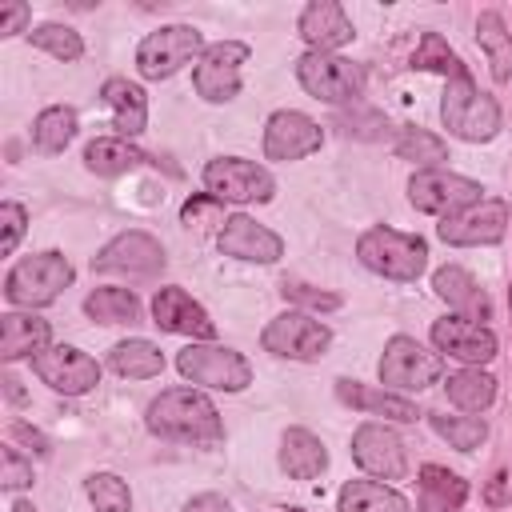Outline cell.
<instances>
[{
  "label": "cell",
  "mask_w": 512,
  "mask_h": 512,
  "mask_svg": "<svg viewBox=\"0 0 512 512\" xmlns=\"http://www.w3.org/2000/svg\"><path fill=\"white\" fill-rule=\"evenodd\" d=\"M144 424L152 436L160 440H176V444H220L224 440V420L216 412V404L200 392V388H168L160 392L148 412Z\"/></svg>",
  "instance_id": "6da1fadb"
},
{
  "label": "cell",
  "mask_w": 512,
  "mask_h": 512,
  "mask_svg": "<svg viewBox=\"0 0 512 512\" xmlns=\"http://www.w3.org/2000/svg\"><path fill=\"white\" fill-rule=\"evenodd\" d=\"M356 260L384 280L412 284L428 268V244L412 232H396L388 224H376L356 240Z\"/></svg>",
  "instance_id": "7a4b0ae2"
},
{
  "label": "cell",
  "mask_w": 512,
  "mask_h": 512,
  "mask_svg": "<svg viewBox=\"0 0 512 512\" xmlns=\"http://www.w3.org/2000/svg\"><path fill=\"white\" fill-rule=\"evenodd\" d=\"M440 120L444 128L456 136V140H468V144H484L500 132V104L476 88L472 72L468 76H456L444 84V96H440Z\"/></svg>",
  "instance_id": "3957f363"
},
{
  "label": "cell",
  "mask_w": 512,
  "mask_h": 512,
  "mask_svg": "<svg viewBox=\"0 0 512 512\" xmlns=\"http://www.w3.org/2000/svg\"><path fill=\"white\" fill-rule=\"evenodd\" d=\"M72 264L64 252H36L8 268L4 276V300L16 308H44L72 284Z\"/></svg>",
  "instance_id": "277c9868"
},
{
  "label": "cell",
  "mask_w": 512,
  "mask_h": 512,
  "mask_svg": "<svg viewBox=\"0 0 512 512\" xmlns=\"http://www.w3.org/2000/svg\"><path fill=\"white\" fill-rule=\"evenodd\" d=\"M176 368L184 380L200 384V388H212V392H244L252 384V364L228 348V344H200L192 340L188 348H180L176 356Z\"/></svg>",
  "instance_id": "5b68a950"
},
{
  "label": "cell",
  "mask_w": 512,
  "mask_h": 512,
  "mask_svg": "<svg viewBox=\"0 0 512 512\" xmlns=\"http://www.w3.org/2000/svg\"><path fill=\"white\" fill-rule=\"evenodd\" d=\"M204 36L192 24H164L156 32H148L136 48V68L144 80H168L176 76L184 64H196L204 56Z\"/></svg>",
  "instance_id": "8992f818"
},
{
  "label": "cell",
  "mask_w": 512,
  "mask_h": 512,
  "mask_svg": "<svg viewBox=\"0 0 512 512\" xmlns=\"http://www.w3.org/2000/svg\"><path fill=\"white\" fill-rule=\"evenodd\" d=\"M204 192L220 204H264L276 192V180L264 164L244 156H216L204 164Z\"/></svg>",
  "instance_id": "52a82bcc"
},
{
  "label": "cell",
  "mask_w": 512,
  "mask_h": 512,
  "mask_svg": "<svg viewBox=\"0 0 512 512\" xmlns=\"http://www.w3.org/2000/svg\"><path fill=\"white\" fill-rule=\"evenodd\" d=\"M296 80L324 104H356L364 92V68L336 52H304L296 60Z\"/></svg>",
  "instance_id": "ba28073f"
},
{
  "label": "cell",
  "mask_w": 512,
  "mask_h": 512,
  "mask_svg": "<svg viewBox=\"0 0 512 512\" xmlns=\"http://www.w3.org/2000/svg\"><path fill=\"white\" fill-rule=\"evenodd\" d=\"M380 384L384 388H396V392H424L440 380L444 372V360L440 352H428L420 340L412 336H392L384 344V356H380Z\"/></svg>",
  "instance_id": "9c48e42d"
},
{
  "label": "cell",
  "mask_w": 512,
  "mask_h": 512,
  "mask_svg": "<svg viewBox=\"0 0 512 512\" xmlns=\"http://www.w3.org/2000/svg\"><path fill=\"white\" fill-rule=\"evenodd\" d=\"M260 344H264V352L284 356V360H320L332 344V332L320 320H312L308 312L288 308L264 324Z\"/></svg>",
  "instance_id": "30bf717a"
},
{
  "label": "cell",
  "mask_w": 512,
  "mask_h": 512,
  "mask_svg": "<svg viewBox=\"0 0 512 512\" xmlns=\"http://www.w3.org/2000/svg\"><path fill=\"white\" fill-rule=\"evenodd\" d=\"M252 56V48L244 40H220V44H208L204 56L196 60L192 68V88L200 100L208 104H224L240 92V64Z\"/></svg>",
  "instance_id": "8fae6325"
},
{
  "label": "cell",
  "mask_w": 512,
  "mask_h": 512,
  "mask_svg": "<svg viewBox=\"0 0 512 512\" xmlns=\"http://www.w3.org/2000/svg\"><path fill=\"white\" fill-rule=\"evenodd\" d=\"M480 192H484V188H480L476 180H468V176H460V172H444V168H424V172H416V176L408 180V200H412V208H416V212H428V216H452V212H460V208L484 200Z\"/></svg>",
  "instance_id": "7c38bea8"
},
{
  "label": "cell",
  "mask_w": 512,
  "mask_h": 512,
  "mask_svg": "<svg viewBox=\"0 0 512 512\" xmlns=\"http://www.w3.org/2000/svg\"><path fill=\"white\" fill-rule=\"evenodd\" d=\"M504 232H508V204L492 200V196H484V200H476L452 216H440V224H436V236L452 248L496 244V240H504Z\"/></svg>",
  "instance_id": "4fadbf2b"
},
{
  "label": "cell",
  "mask_w": 512,
  "mask_h": 512,
  "mask_svg": "<svg viewBox=\"0 0 512 512\" xmlns=\"http://www.w3.org/2000/svg\"><path fill=\"white\" fill-rule=\"evenodd\" d=\"M32 372L64 396H84L100 384V364L72 344H48L40 356H32Z\"/></svg>",
  "instance_id": "5bb4252c"
},
{
  "label": "cell",
  "mask_w": 512,
  "mask_h": 512,
  "mask_svg": "<svg viewBox=\"0 0 512 512\" xmlns=\"http://www.w3.org/2000/svg\"><path fill=\"white\" fill-rule=\"evenodd\" d=\"M352 460H356L360 472H368L376 480H404L408 476L404 440L392 428L376 424V420H368L352 432Z\"/></svg>",
  "instance_id": "9a60e30c"
},
{
  "label": "cell",
  "mask_w": 512,
  "mask_h": 512,
  "mask_svg": "<svg viewBox=\"0 0 512 512\" xmlns=\"http://www.w3.org/2000/svg\"><path fill=\"white\" fill-rule=\"evenodd\" d=\"M168 264L164 244L140 228L112 236L96 256H92V272H128V276H156Z\"/></svg>",
  "instance_id": "2e32d148"
},
{
  "label": "cell",
  "mask_w": 512,
  "mask_h": 512,
  "mask_svg": "<svg viewBox=\"0 0 512 512\" xmlns=\"http://www.w3.org/2000/svg\"><path fill=\"white\" fill-rule=\"evenodd\" d=\"M320 144H324L320 124L296 108H280L264 124V156L268 160H304V156L320 152Z\"/></svg>",
  "instance_id": "e0dca14e"
},
{
  "label": "cell",
  "mask_w": 512,
  "mask_h": 512,
  "mask_svg": "<svg viewBox=\"0 0 512 512\" xmlns=\"http://www.w3.org/2000/svg\"><path fill=\"white\" fill-rule=\"evenodd\" d=\"M432 344L436 352L468 364V368H480L496 356V336L488 324L480 320H468V316H440L432 324Z\"/></svg>",
  "instance_id": "ac0fdd59"
},
{
  "label": "cell",
  "mask_w": 512,
  "mask_h": 512,
  "mask_svg": "<svg viewBox=\"0 0 512 512\" xmlns=\"http://www.w3.org/2000/svg\"><path fill=\"white\" fill-rule=\"evenodd\" d=\"M216 244H220L224 256L248 260V264H276L284 256V240L272 228H264L252 216H244V212L224 216V224L216 232Z\"/></svg>",
  "instance_id": "d6986e66"
},
{
  "label": "cell",
  "mask_w": 512,
  "mask_h": 512,
  "mask_svg": "<svg viewBox=\"0 0 512 512\" xmlns=\"http://www.w3.org/2000/svg\"><path fill=\"white\" fill-rule=\"evenodd\" d=\"M152 320H156V328L176 332V336H192L200 344L216 340V324L208 320V312L184 288H176V284H168V288H160L152 296Z\"/></svg>",
  "instance_id": "ffe728a7"
},
{
  "label": "cell",
  "mask_w": 512,
  "mask_h": 512,
  "mask_svg": "<svg viewBox=\"0 0 512 512\" xmlns=\"http://www.w3.org/2000/svg\"><path fill=\"white\" fill-rule=\"evenodd\" d=\"M296 28H300V40L308 44V52H336L356 36L352 20L344 16V8L336 0H312L300 12Z\"/></svg>",
  "instance_id": "44dd1931"
},
{
  "label": "cell",
  "mask_w": 512,
  "mask_h": 512,
  "mask_svg": "<svg viewBox=\"0 0 512 512\" xmlns=\"http://www.w3.org/2000/svg\"><path fill=\"white\" fill-rule=\"evenodd\" d=\"M336 396L348 408H360V412H372V416H384V420H400V424H412L420 416L408 396H400L392 388H372V384H360V380H348V376L336 380Z\"/></svg>",
  "instance_id": "7402d4cb"
},
{
  "label": "cell",
  "mask_w": 512,
  "mask_h": 512,
  "mask_svg": "<svg viewBox=\"0 0 512 512\" xmlns=\"http://www.w3.org/2000/svg\"><path fill=\"white\" fill-rule=\"evenodd\" d=\"M100 100L112 108V128L124 140H132V136L144 132V124H148V96H144L140 84H132L124 76H108L100 84Z\"/></svg>",
  "instance_id": "603a6c76"
},
{
  "label": "cell",
  "mask_w": 512,
  "mask_h": 512,
  "mask_svg": "<svg viewBox=\"0 0 512 512\" xmlns=\"http://www.w3.org/2000/svg\"><path fill=\"white\" fill-rule=\"evenodd\" d=\"M280 468L292 476V480H316V476H324V468H328V448H324V440L316 436V432H308V428H288L284 436H280Z\"/></svg>",
  "instance_id": "cb8c5ba5"
},
{
  "label": "cell",
  "mask_w": 512,
  "mask_h": 512,
  "mask_svg": "<svg viewBox=\"0 0 512 512\" xmlns=\"http://www.w3.org/2000/svg\"><path fill=\"white\" fill-rule=\"evenodd\" d=\"M432 288H436V296L444 300V304H452L460 316H468V320H488V312H492V304H488V296H484V288L460 268V264H444L436 276H432Z\"/></svg>",
  "instance_id": "d4e9b609"
},
{
  "label": "cell",
  "mask_w": 512,
  "mask_h": 512,
  "mask_svg": "<svg viewBox=\"0 0 512 512\" xmlns=\"http://www.w3.org/2000/svg\"><path fill=\"white\" fill-rule=\"evenodd\" d=\"M48 320L32 312H4L0 316V360L12 364L20 356H40L48 348Z\"/></svg>",
  "instance_id": "484cf974"
},
{
  "label": "cell",
  "mask_w": 512,
  "mask_h": 512,
  "mask_svg": "<svg viewBox=\"0 0 512 512\" xmlns=\"http://www.w3.org/2000/svg\"><path fill=\"white\" fill-rule=\"evenodd\" d=\"M464 500H468V484L456 472H448L440 464L420 468V504H416V512H456Z\"/></svg>",
  "instance_id": "4316f807"
},
{
  "label": "cell",
  "mask_w": 512,
  "mask_h": 512,
  "mask_svg": "<svg viewBox=\"0 0 512 512\" xmlns=\"http://www.w3.org/2000/svg\"><path fill=\"white\" fill-rule=\"evenodd\" d=\"M148 156L132 144V140H124V136H96L88 148H84V164H88V172H96V176H124V172H132V168H140Z\"/></svg>",
  "instance_id": "83f0119b"
},
{
  "label": "cell",
  "mask_w": 512,
  "mask_h": 512,
  "mask_svg": "<svg viewBox=\"0 0 512 512\" xmlns=\"http://www.w3.org/2000/svg\"><path fill=\"white\" fill-rule=\"evenodd\" d=\"M108 368H112L116 376H128V380H152V376L164 372V352H160L152 340L132 336V340L112 344V352H108Z\"/></svg>",
  "instance_id": "f1b7e54d"
},
{
  "label": "cell",
  "mask_w": 512,
  "mask_h": 512,
  "mask_svg": "<svg viewBox=\"0 0 512 512\" xmlns=\"http://www.w3.org/2000/svg\"><path fill=\"white\" fill-rule=\"evenodd\" d=\"M476 44L484 48L496 84H508L512 80V32H508V24H504L500 12L488 8V12L476 16Z\"/></svg>",
  "instance_id": "f546056e"
},
{
  "label": "cell",
  "mask_w": 512,
  "mask_h": 512,
  "mask_svg": "<svg viewBox=\"0 0 512 512\" xmlns=\"http://www.w3.org/2000/svg\"><path fill=\"white\" fill-rule=\"evenodd\" d=\"M336 512H408V500L380 480H348L336 496Z\"/></svg>",
  "instance_id": "4dcf8cb0"
},
{
  "label": "cell",
  "mask_w": 512,
  "mask_h": 512,
  "mask_svg": "<svg viewBox=\"0 0 512 512\" xmlns=\"http://www.w3.org/2000/svg\"><path fill=\"white\" fill-rule=\"evenodd\" d=\"M444 392H448V400H452L460 412L480 416V412L496 400V380H492L484 368H460V372H452V376L444 380Z\"/></svg>",
  "instance_id": "1f68e13d"
},
{
  "label": "cell",
  "mask_w": 512,
  "mask_h": 512,
  "mask_svg": "<svg viewBox=\"0 0 512 512\" xmlns=\"http://www.w3.org/2000/svg\"><path fill=\"white\" fill-rule=\"evenodd\" d=\"M76 112L68 108V104H52V108H44L36 120H32V144H36V152H44V156H56V152H64L68 144H72V136H76Z\"/></svg>",
  "instance_id": "d6a6232c"
},
{
  "label": "cell",
  "mask_w": 512,
  "mask_h": 512,
  "mask_svg": "<svg viewBox=\"0 0 512 512\" xmlns=\"http://www.w3.org/2000/svg\"><path fill=\"white\" fill-rule=\"evenodd\" d=\"M84 312L100 324H136L140 320V300L132 288H96L84 296Z\"/></svg>",
  "instance_id": "836d02e7"
},
{
  "label": "cell",
  "mask_w": 512,
  "mask_h": 512,
  "mask_svg": "<svg viewBox=\"0 0 512 512\" xmlns=\"http://www.w3.org/2000/svg\"><path fill=\"white\" fill-rule=\"evenodd\" d=\"M428 424H432V432H436L440 440H448L456 452H472V448H480V444L488 440V424H484V416H472V412H464V416L432 412Z\"/></svg>",
  "instance_id": "e575fe53"
},
{
  "label": "cell",
  "mask_w": 512,
  "mask_h": 512,
  "mask_svg": "<svg viewBox=\"0 0 512 512\" xmlns=\"http://www.w3.org/2000/svg\"><path fill=\"white\" fill-rule=\"evenodd\" d=\"M392 152H396L400 160L416 164V172H424V168H440V160H448V144H444L440 136L424 132V128H404V132L396 136Z\"/></svg>",
  "instance_id": "d590c367"
},
{
  "label": "cell",
  "mask_w": 512,
  "mask_h": 512,
  "mask_svg": "<svg viewBox=\"0 0 512 512\" xmlns=\"http://www.w3.org/2000/svg\"><path fill=\"white\" fill-rule=\"evenodd\" d=\"M412 68H420V72H440V76H448V80L468 76L464 60L448 48V40H444L440 32H424V36H420V44H416V52H412Z\"/></svg>",
  "instance_id": "8d00e7d4"
},
{
  "label": "cell",
  "mask_w": 512,
  "mask_h": 512,
  "mask_svg": "<svg viewBox=\"0 0 512 512\" xmlns=\"http://www.w3.org/2000/svg\"><path fill=\"white\" fill-rule=\"evenodd\" d=\"M28 44H32V48H44L48 56L68 60V64L84 56V40H80V32L68 28V24H36V28L28 32Z\"/></svg>",
  "instance_id": "74e56055"
},
{
  "label": "cell",
  "mask_w": 512,
  "mask_h": 512,
  "mask_svg": "<svg viewBox=\"0 0 512 512\" xmlns=\"http://www.w3.org/2000/svg\"><path fill=\"white\" fill-rule=\"evenodd\" d=\"M84 492L96 512H132V492L116 472H92Z\"/></svg>",
  "instance_id": "f35d334b"
},
{
  "label": "cell",
  "mask_w": 512,
  "mask_h": 512,
  "mask_svg": "<svg viewBox=\"0 0 512 512\" xmlns=\"http://www.w3.org/2000/svg\"><path fill=\"white\" fill-rule=\"evenodd\" d=\"M284 300L296 304L300 312H336L340 308V296L336 292H324V288H308V284H280Z\"/></svg>",
  "instance_id": "ab89813d"
},
{
  "label": "cell",
  "mask_w": 512,
  "mask_h": 512,
  "mask_svg": "<svg viewBox=\"0 0 512 512\" xmlns=\"http://www.w3.org/2000/svg\"><path fill=\"white\" fill-rule=\"evenodd\" d=\"M24 484H32V460H24L12 444L0 448V488L4 492H16Z\"/></svg>",
  "instance_id": "60d3db41"
},
{
  "label": "cell",
  "mask_w": 512,
  "mask_h": 512,
  "mask_svg": "<svg viewBox=\"0 0 512 512\" xmlns=\"http://www.w3.org/2000/svg\"><path fill=\"white\" fill-rule=\"evenodd\" d=\"M0 228H4V236H0V252L12 256L16 244H20V236H24V228H28V212H24L16 200H4V204H0Z\"/></svg>",
  "instance_id": "b9f144b4"
},
{
  "label": "cell",
  "mask_w": 512,
  "mask_h": 512,
  "mask_svg": "<svg viewBox=\"0 0 512 512\" xmlns=\"http://www.w3.org/2000/svg\"><path fill=\"white\" fill-rule=\"evenodd\" d=\"M28 20H32V8L24 0H8L0 4V36H16V32H28Z\"/></svg>",
  "instance_id": "7bdbcfd3"
},
{
  "label": "cell",
  "mask_w": 512,
  "mask_h": 512,
  "mask_svg": "<svg viewBox=\"0 0 512 512\" xmlns=\"http://www.w3.org/2000/svg\"><path fill=\"white\" fill-rule=\"evenodd\" d=\"M344 132H348V136H364V140H380V136L388 132V120H384L380 112H364L360 120L348 116V120H344Z\"/></svg>",
  "instance_id": "ee69618b"
},
{
  "label": "cell",
  "mask_w": 512,
  "mask_h": 512,
  "mask_svg": "<svg viewBox=\"0 0 512 512\" xmlns=\"http://www.w3.org/2000/svg\"><path fill=\"white\" fill-rule=\"evenodd\" d=\"M8 436H12V440H20V444H28V448H32L36 456H48V452H52V440H48V436H44L40 428L24 424V420H16V424L8 428Z\"/></svg>",
  "instance_id": "f6af8a7d"
},
{
  "label": "cell",
  "mask_w": 512,
  "mask_h": 512,
  "mask_svg": "<svg viewBox=\"0 0 512 512\" xmlns=\"http://www.w3.org/2000/svg\"><path fill=\"white\" fill-rule=\"evenodd\" d=\"M180 512H232V504H228L224 496H216V492H200V496H192Z\"/></svg>",
  "instance_id": "bcb514c9"
},
{
  "label": "cell",
  "mask_w": 512,
  "mask_h": 512,
  "mask_svg": "<svg viewBox=\"0 0 512 512\" xmlns=\"http://www.w3.org/2000/svg\"><path fill=\"white\" fill-rule=\"evenodd\" d=\"M512 496H508V472H496L492 480H488V488H484V504L488 508H504Z\"/></svg>",
  "instance_id": "7dc6e473"
},
{
  "label": "cell",
  "mask_w": 512,
  "mask_h": 512,
  "mask_svg": "<svg viewBox=\"0 0 512 512\" xmlns=\"http://www.w3.org/2000/svg\"><path fill=\"white\" fill-rule=\"evenodd\" d=\"M0 384H4V396H8L12 404H24V388H20V380H16V376H8V372H4V376H0Z\"/></svg>",
  "instance_id": "c3c4849f"
},
{
  "label": "cell",
  "mask_w": 512,
  "mask_h": 512,
  "mask_svg": "<svg viewBox=\"0 0 512 512\" xmlns=\"http://www.w3.org/2000/svg\"><path fill=\"white\" fill-rule=\"evenodd\" d=\"M12 512H36L32 500H12Z\"/></svg>",
  "instance_id": "681fc988"
},
{
  "label": "cell",
  "mask_w": 512,
  "mask_h": 512,
  "mask_svg": "<svg viewBox=\"0 0 512 512\" xmlns=\"http://www.w3.org/2000/svg\"><path fill=\"white\" fill-rule=\"evenodd\" d=\"M508 312H512V284H508Z\"/></svg>",
  "instance_id": "f907efd6"
}]
</instances>
